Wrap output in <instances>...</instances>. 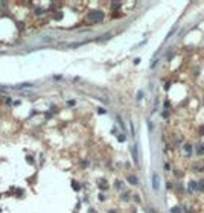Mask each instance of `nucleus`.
<instances>
[{
  "label": "nucleus",
  "instance_id": "14",
  "mask_svg": "<svg viewBox=\"0 0 204 213\" xmlns=\"http://www.w3.org/2000/svg\"><path fill=\"white\" fill-rule=\"evenodd\" d=\"M198 189H199V190H204V181H201V183L198 184Z\"/></svg>",
  "mask_w": 204,
  "mask_h": 213
},
{
  "label": "nucleus",
  "instance_id": "3",
  "mask_svg": "<svg viewBox=\"0 0 204 213\" xmlns=\"http://www.w3.org/2000/svg\"><path fill=\"white\" fill-rule=\"evenodd\" d=\"M131 151H132V158H134V161L139 163V155H137V146H136V145H132Z\"/></svg>",
  "mask_w": 204,
  "mask_h": 213
},
{
  "label": "nucleus",
  "instance_id": "16",
  "mask_svg": "<svg viewBox=\"0 0 204 213\" xmlns=\"http://www.w3.org/2000/svg\"><path fill=\"white\" fill-rule=\"evenodd\" d=\"M73 189H75V190H79V184H76V183H73Z\"/></svg>",
  "mask_w": 204,
  "mask_h": 213
},
{
  "label": "nucleus",
  "instance_id": "1",
  "mask_svg": "<svg viewBox=\"0 0 204 213\" xmlns=\"http://www.w3.org/2000/svg\"><path fill=\"white\" fill-rule=\"evenodd\" d=\"M87 18H88V22L91 24H98V23L104 22L105 14H104V11H101V9H91L88 12V15H87Z\"/></svg>",
  "mask_w": 204,
  "mask_h": 213
},
{
  "label": "nucleus",
  "instance_id": "17",
  "mask_svg": "<svg viewBox=\"0 0 204 213\" xmlns=\"http://www.w3.org/2000/svg\"><path fill=\"white\" fill-rule=\"evenodd\" d=\"M199 134H204V126H201V128H199Z\"/></svg>",
  "mask_w": 204,
  "mask_h": 213
},
{
  "label": "nucleus",
  "instance_id": "5",
  "mask_svg": "<svg viewBox=\"0 0 204 213\" xmlns=\"http://www.w3.org/2000/svg\"><path fill=\"white\" fill-rule=\"evenodd\" d=\"M62 17H64V12L62 11H58L56 14H53V20H56V22H60Z\"/></svg>",
  "mask_w": 204,
  "mask_h": 213
},
{
  "label": "nucleus",
  "instance_id": "2",
  "mask_svg": "<svg viewBox=\"0 0 204 213\" xmlns=\"http://www.w3.org/2000/svg\"><path fill=\"white\" fill-rule=\"evenodd\" d=\"M152 189L154 190H159L160 189V177H159V174H157V172L152 174Z\"/></svg>",
  "mask_w": 204,
  "mask_h": 213
},
{
  "label": "nucleus",
  "instance_id": "11",
  "mask_svg": "<svg viewBox=\"0 0 204 213\" xmlns=\"http://www.w3.org/2000/svg\"><path fill=\"white\" fill-rule=\"evenodd\" d=\"M203 152H204V146H203V145H199V146H198V154L201 155Z\"/></svg>",
  "mask_w": 204,
  "mask_h": 213
},
{
  "label": "nucleus",
  "instance_id": "13",
  "mask_svg": "<svg viewBox=\"0 0 204 213\" xmlns=\"http://www.w3.org/2000/svg\"><path fill=\"white\" fill-rule=\"evenodd\" d=\"M142 98H143V93H142V91H139V93H137V101H140Z\"/></svg>",
  "mask_w": 204,
  "mask_h": 213
},
{
  "label": "nucleus",
  "instance_id": "15",
  "mask_svg": "<svg viewBox=\"0 0 204 213\" xmlns=\"http://www.w3.org/2000/svg\"><path fill=\"white\" fill-rule=\"evenodd\" d=\"M117 139H119V142H125V136H123V134H120V136L117 137Z\"/></svg>",
  "mask_w": 204,
  "mask_h": 213
},
{
  "label": "nucleus",
  "instance_id": "7",
  "mask_svg": "<svg viewBox=\"0 0 204 213\" xmlns=\"http://www.w3.org/2000/svg\"><path fill=\"white\" fill-rule=\"evenodd\" d=\"M187 189H189V192L195 190V189H197V183H195V181H190V183H189V186H187Z\"/></svg>",
  "mask_w": 204,
  "mask_h": 213
},
{
  "label": "nucleus",
  "instance_id": "10",
  "mask_svg": "<svg viewBox=\"0 0 204 213\" xmlns=\"http://www.w3.org/2000/svg\"><path fill=\"white\" fill-rule=\"evenodd\" d=\"M114 187H116V189H122V183H120L119 180H117V181L114 183Z\"/></svg>",
  "mask_w": 204,
  "mask_h": 213
},
{
  "label": "nucleus",
  "instance_id": "6",
  "mask_svg": "<svg viewBox=\"0 0 204 213\" xmlns=\"http://www.w3.org/2000/svg\"><path fill=\"white\" fill-rule=\"evenodd\" d=\"M127 180L131 183V184H137V183H139V181H137V178L134 177V175H128V177H127Z\"/></svg>",
  "mask_w": 204,
  "mask_h": 213
},
{
  "label": "nucleus",
  "instance_id": "9",
  "mask_svg": "<svg viewBox=\"0 0 204 213\" xmlns=\"http://www.w3.org/2000/svg\"><path fill=\"white\" fill-rule=\"evenodd\" d=\"M26 87H32V84H29V82H24L22 85H17V88H26Z\"/></svg>",
  "mask_w": 204,
  "mask_h": 213
},
{
  "label": "nucleus",
  "instance_id": "8",
  "mask_svg": "<svg viewBox=\"0 0 204 213\" xmlns=\"http://www.w3.org/2000/svg\"><path fill=\"white\" fill-rule=\"evenodd\" d=\"M171 213H181V210H180V207H178V206H175V207L171 208Z\"/></svg>",
  "mask_w": 204,
  "mask_h": 213
},
{
  "label": "nucleus",
  "instance_id": "12",
  "mask_svg": "<svg viewBox=\"0 0 204 213\" xmlns=\"http://www.w3.org/2000/svg\"><path fill=\"white\" fill-rule=\"evenodd\" d=\"M117 122H119V125L122 128H125V125H123V122H122V119H120V116H117Z\"/></svg>",
  "mask_w": 204,
  "mask_h": 213
},
{
  "label": "nucleus",
  "instance_id": "4",
  "mask_svg": "<svg viewBox=\"0 0 204 213\" xmlns=\"http://www.w3.org/2000/svg\"><path fill=\"white\" fill-rule=\"evenodd\" d=\"M183 148H184V151L187 152V155H190V154H192V143H189V142H187V143H184V146H183Z\"/></svg>",
  "mask_w": 204,
  "mask_h": 213
}]
</instances>
